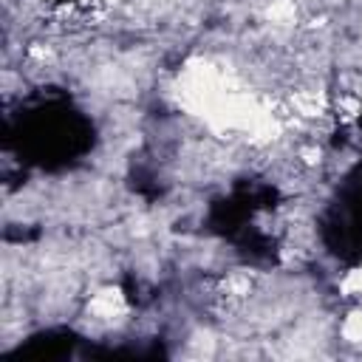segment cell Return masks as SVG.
I'll list each match as a JSON object with an SVG mask.
<instances>
[{
  "mask_svg": "<svg viewBox=\"0 0 362 362\" xmlns=\"http://www.w3.org/2000/svg\"><path fill=\"white\" fill-rule=\"evenodd\" d=\"M122 294L119 291H102V294H96L93 297V303H90V308H93V314L96 317H113L116 311H122Z\"/></svg>",
  "mask_w": 362,
  "mask_h": 362,
  "instance_id": "obj_1",
  "label": "cell"
},
{
  "mask_svg": "<svg viewBox=\"0 0 362 362\" xmlns=\"http://www.w3.org/2000/svg\"><path fill=\"white\" fill-rule=\"evenodd\" d=\"M345 337L351 339V342H362V311H354L348 320H345Z\"/></svg>",
  "mask_w": 362,
  "mask_h": 362,
  "instance_id": "obj_2",
  "label": "cell"
},
{
  "mask_svg": "<svg viewBox=\"0 0 362 362\" xmlns=\"http://www.w3.org/2000/svg\"><path fill=\"white\" fill-rule=\"evenodd\" d=\"M345 288L351 294H362V269L359 272H351V277L345 280Z\"/></svg>",
  "mask_w": 362,
  "mask_h": 362,
  "instance_id": "obj_3",
  "label": "cell"
}]
</instances>
